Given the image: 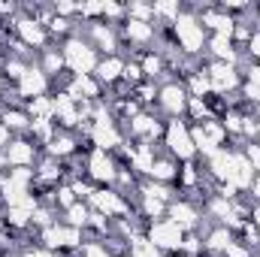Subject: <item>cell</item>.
Returning a JSON list of instances; mask_svg holds the SVG:
<instances>
[{
    "mask_svg": "<svg viewBox=\"0 0 260 257\" xmlns=\"http://www.w3.org/2000/svg\"><path fill=\"white\" fill-rule=\"evenodd\" d=\"M67 58H70V64L76 67L79 73H88V70L94 67V55H91L88 49H82L79 43H73V46L67 49Z\"/></svg>",
    "mask_w": 260,
    "mask_h": 257,
    "instance_id": "1",
    "label": "cell"
},
{
    "mask_svg": "<svg viewBox=\"0 0 260 257\" xmlns=\"http://www.w3.org/2000/svg\"><path fill=\"white\" fill-rule=\"evenodd\" d=\"M251 161H254V164L260 167V149H251Z\"/></svg>",
    "mask_w": 260,
    "mask_h": 257,
    "instance_id": "45",
    "label": "cell"
},
{
    "mask_svg": "<svg viewBox=\"0 0 260 257\" xmlns=\"http://www.w3.org/2000/svg\"><path fill=\"white\" fill-rule=\"evenodd\" d=\"M58 242L61 245H73V242H79V233L76 230H58Z\"/></svg>",
    "mask_w": 260,
    "mask_h": 257,
    "instance_id": "22",
    "label": "cell"
},
{
    "mask_svg": "<svg viewBox=\"0 0 260 257\" xmlns=\"http://www.w3.org/2000/svg\"><path fill=\"white\" fill-rule=\"evenodd\" d=\"M133 12H136V15H148V6H142V3H136V6H133Z\"/></svg>",
    "mask_w": 260,
    "mask_h": 257,
    "instance_id": "43",
    "label": "cell"
},
{
    "mask_svg": "<svg viewBox=\"0 0 260 257\" xmlns=\"http://www.w3.org/2000/svg\"><path fill=\"white\" fill-rule=\"evenodd\" d=\"M173 218H175V227H178V224H184V227L194 224V212H191L188 206H175V209H173Z\"/></svg>",
    "mask_w": 260,
    "mask_h": 257,
    "instance_id": "13",
    "label": "cell"
},
{
    "mask_svg": "<svg viewBox=\"0 0 260 257\" xmlns=\"http://www.w3.org/2000/svg\"><path fill=\"white\" fill-rule=\"evenodd\" d=\"M227 251H230V257H245V251L236 248V245H227Z\"/></svg>",
    "mask_w": 260,
    "mask_h": 257,
    "instance_id": "39",
    "label": "cell"
},
{
    "mask_svg": "<svg viewBox=\"0 0 260 257\" xmlns=\"http://www.w3.org/2000/svg\"><path fill=\"white\" fill-rule=\"evenodd\" d=\"M257 221H260V212H257Z\"/></svg>",
    "mask_w": 260,
    "mask_h": 257,
    "instance_id": "51",
    "label": "cell"
},
{
    "mask_svg": "<svg viewBox=\"0 0 260 257\" xmlns=\"http://www.w3.org/2000/svg\"><path fill=\"white\" fill-rule=\"evenodd\" d=\"M9 73H12V76H24V70H21L18 64H12V67H9Z\"/></svg>",
    "mask_w": 260,
    "mask_h": 257,
    "instance_id": "44",
    "label": "cell"
},
{
    "mask_svg": "<svg viewBox=\"0 0 260 257\" xmlns=\"http://www.w3.org/2000/svg\"><path fill=\"white\" fill-rule=\"evenodd\" d=\"M133 127H136L139 133H158V127L152 124V118H142V115H139V118L133 121Z\"/></svg>",
    "mask_w": 260,
    "mask_h": 257,
    "instance_id": "19",
    "label": "cell"
},
{
    "mask_svg": "<svg viewBox=\"0 0 260 257\" xmlns=\"http://www.w3.org/2000/svg\"><path fill=\"white\" fill-rule=\"evenodd\" d=\"M33 112H36V115H46V112H49V103H46V100H33Z\"/></svg>",
    "mask_w": 260,
    "mask_h": 257,
    "instance_id": "30",
    "label": "cell"
},
{
    "mask_svg": "<svg viewBox=\"0 0 260 257\" xmlns=\"http://www.w3.org/2000/svg\"><path fill=\"white\" fill-rule=\"evenodd\" d=\"M145 70H148V73H158V61L148 58V61H145Z\"/></svg>",
    "mask_w": 260,
    "mask_h": 257,
    "instance_id": "40",
    "label": "cell"
},
{
    "mask_svg": "<svg viewBox=\"0 0 260 257\" xmlns=\"http://www.w3.org/2000/svg\"><path fill=\"white\" fill-rule=\"evenodd\" d=\"M0 164H3V158H0Z\"/></svg>",
    "mask_w": 260,
    "mask_h": 257,
    "instance_id": "52",
    "label": "cell"
},
{
    "mask_svg": "<svg viewBox=\"0 0 260 257\" xmlns=\"http://www.w3.org/2000/svg\"><path fill=\"white\" fill-rule=\"evenodd\" d=\"M227 178H230V185H248V181H251L248 164H245V161H230V172H227Z\"/></svg>",
    "mask_w": 260,
    "mask_h": 257,
    "instance_id": "5",
    "label": "cell"
},
{
    "mask_svg": "<svg viewBox=\"0 0 260 257\" xmlns=\"http://www.w3.org/2000/svg\"><path fill=\"white\" fill-rule=\"evenodd\" d=\"M203 136H206V139L215 145V142L221 139V127H218V124H206V133H203Z\"/></svg>",
    "mask_w": 260,
    "mask_h": 257,
    "instance_id": "26",
    "label": "cell"
},
{
    "mask_svg": "<svg viewBox=\"0 0 260 257\" xmlns=\"http://www.w3.org/2000/svg\"><path fill=\"white\" fill-rule=\"evenodd\" d=\"M133 161H136V167H139V170H148V172H152V158H148V149L136 152V155H133Z\"/></svg>",
    "mask_w": 260,
    "mask_h": 257,
    "instance_id": "20",
    "label": "cell"
},
{
    "mask_svg": "<svg viewBox=\"0 0 260 257\" xmlns=\"http://www.w3.org/2000/svg\"><path fill=\"white\" fill-rule=\"evenodd\" d=\"M251 46H254V52L260 55V36H254V43H251Z\"/></svg>",
    "mask_w": 260,
    "mask_h": 257,
    "instance_id": "48",
    "label": "cell"
},
{
    "mask_svg": "<svg viewBox=\"0 0 260 257\" xmlns=\"http://www.w3.org/2000/svg\"><path fill=\"white\" fill-rule=\"evenodd\" d=\"M164 103H167V109H181V91L178 88H167L164 91Z\"/></svg>",
    "mask_w": 260,
    "mask_h": 257,
    "instance_id": "15",
    "label": "cell"
},
{
    "mask_svg": "<svg viewBox=\"0 0 260 257\" xmlns=\"http://www.w3.org/2000/svg\"><path fill=\"white\" fill-rule=\"evenodd\" d=\"M212 82H215L218 91H224V88H233L236 76H233V70H230V67H215V70H212Z\"/></svg>",
    "mask_w": 260,
    "mask_h": 257,
    "instance_id": "6",
    "label": "cell"
},
{
    "mask_svg": "<svg viewBox=\"0 0 260 257\" xmlns=\"http://www.w3.org/2000/svg\"><path fill=\"white\" fill-rule=\"evenodd\" d=\"M215 212H218V215H230V206H227L224 200H218V203H215Z\"/></svg>",
    "mask_w": 260,
    "mask_h": 257,
    "instance_id": "36",
    "label": "cell"
},
{
    "mask_svg": "<svg viewBox=\"0 0 260 257\" xmlns=\"http://www.w3.org/2000/svg\"><path fill=\"white\" fill-rule=\"evenodd\" d=\"M94 203L103 209V212H121L124 206H121V200L118 197H112V194H94Z\"/></svg>",
    "mask_w": 260,
    "mask_h": 257,
    "instance_id": "10",
    "label": "cell"
},
{
    "mask_svg": "<svg viewBox=\"0 0 260 257\" xmlns=\"http://www.w3.org/2000/svg\"><path fill=\"white\" fill-rule=\"evenodd\" d=\"M97 40H100V43H103L106 49H109V46H112V36H109L106 30H97Z\"/></svg>",
    "mask_w": 260,
    "mask_h": 257,
    "instance_id": "35",
    "label": "cell"
},
{
    "mask_svg": "<svg viewBox=\"0 0 260 257\" xmlns=\"http://www.w3.org/2000/svg\"><path fill=\"white\" fill-rule=\"evenodd\" d=\"M178 36H181V43L188 49H197L203 43V33H200V27L191 18H178Z\"/></svg>",
    "mask_w": 260,
    "mask_h": 257,
    "instance_id": "2",
    "label": "cell"
},
{
    "mask_svg": "<svg viewBox=\"0 0 260 257\" xmlns=\"http://www.w3.org/2000/svg\"><path fill=\"white\" fill-rule=\"evenodd\" d=\"M145 206H148V212H152V215H158V212H161V200H158V197H148V203H145Z\"/></svg>",
    "mask_w": 260,
    "mask_h": 257,
    "instance_id": "32",
    "label": "cell"
},
{
    "mask_svg": "<svg viewBox=\"0 0 260 257\" xmlns=\"http://www.w3.org/2000/svg\"><path fill=\"white\" fill-rule=\"evenodd\" d=\"M76 91H82V94H94L97 88H94V82H91V79H85V76H82V79L76 82Z\"/></svg>",
    "mask_w": 260,
    "mask_h": 257,
    "instance_id": "27",
    "label": "cell"
},
{
    "mask_svg": "<svg viewBox=\"0 0 260 257\" xmlns=\"http://www.w3.org/2000/svg\"><path fill=\"white\" fill-rule=\"evenodd\" d=\"M33 130L40 133V136H49V124H46V118H40V121H33Z\"/></svg>",
    "mask_w": 260,
    "mask_h": 257,
    "instance_id": "31",
    "label": "cell"
},
{
    "mask_svg": "<svg viewBox=\"0 0 260 257\" xmlns=\"http://www.w3.org/2000/svg\"><path fill=\"white\" fill-rule=\"evenodd\" d=\"M9 161L12 164H27L30 161V149H27L24 142H15L12 149H9Z\"/></svg>",
    "mask_w": 260,
    "mask_h": 257,
    "instance_id": "12",
    "label": "cell"
},
{
    "mask_svg": "<svg viewBox=\"0 0 260 257\" xmlns=\"http://www.w3.org/2000/svg\"><path fill=\"white\" fill-rule=\"evenodd\" d=\"M212 245L224 248V245H230V242H227V236H224V233H215V236H212Z\"/></svg>",
    "mask_w": 260,
    "mask_h": 257,
    "instance_id": "34",
    "label": "cell"
},
{
    "mask_svg": "<svg viewBox=\"0 0 260 257\" xmlns=\"http://www.w3.org/2000/svg\"><path fill=\"white\" fill-rule=\"evenodd\" d=\"M257 197H260V181H257Z\"/></svg>",
    "mask_w": 260,
    "mask_h": 257,
    "instance_id": "50",
    "label": "cell"
},
{
    "mask_svg": "<svg viewBox=\"0 0 260 257\" xmlns=\"http://www.w3.org/2000/svg\"><path fill=\"white\" fill-rule=\"evenodd\" d=\"M212 46H215V52H218V55L233 58V55H230V46H227V40H224V33H221V36H215V43H212Z\"/></svg>",
    "mask_w": 260,
    "mask_h": 257,
    "instance_id": "21",
    "label": "cell"
},
{
    "mask_svg": "<svg viewBox=\"0 0 260 257\" xmlns=\"http://www.w3.org/2000/svg\"><path fill=\"white\" fill-rule=\"evenodd\" d=\"M170 145L181 155V158H188L191 152H194V145H191V139H188V133H184V127H178V124H173L170 127Z\"/></svg>",
    "mask_w": 260,
    "mask_h": 257,
    "instance_id": "3",
    "label": "cell"
},
{
    "mask_svg": "<svg viewBox=\"0 0 260 257\" xmlns=\"http://www.w3.org/2000/svg\"><path fill=\"white\" fill-rule=\"evenodd\" d=\"M85 218H88V215H85L82 206H70V221H73V224H82Z\"/></svg>",
    "mask_w": 260,
    "mask_h": 257,
    "instance_id": "24",
    "label": "cell"
},
{
    "mask_svg": "<svg viewBox=\"0 0 260 257\" xmlns=\"http://www.w3.org/2000/svg\"><path fill=\"white\" fill-rule=\"evenodd\" d=\"M130 36H133V40H148V27L142 24V21H130Z\"/></svg>",
    "mask_w": 260,
    "mask_h": 257,
    "instance_id": "18",
    "label": "cell"
},
{
    "mask_svg": "<svg viewBox=\"0 0 260 257\" xmlns=\"http://www.w3.org/2000/svg\"><path fill=\"white\" fill-rule=\"evenodd\" d=\"M6 136H9V130H6V127H0V142H6Z\"/></svg>",
    "mask_w": 260,
    "mask_h": 257,
    "instance_id": "47",
    "label": "cell"
},
{
    "mask_svg": "<svg viewBox=\"0 0 260 257\" xmlns=\"http://www.w3.org/2000/svg\"><path fill=\"white\" fill-rule=\"evenodd\" d=\"M21 33H24L27 43H43V33H40V27H36L33 21H21Z\"/></svg>",
    "mask_w": 260,
    "mask_h": 257,
    "instance_id": "14",
    "label": "cell"
},
{
    "mask_svg": "<svg viewBox=\"0 0 260 257\" xmlns=\"http://www.w3.org/2000/svg\"><path fill=\"white\" fill-rule=\"evenodd\" d=\"M158 12H164V15H173V12H175V6H173V3H158Z\"/></svg>",
    "mask_w": 260,
    "mask_h": 257,
    "instance_id": "37",
    "label": "cell"
},
{
    "mask_svg": "<svg viewBox=\"0 0 260 257\" xmlns=\"http://www.w3.org/2000/svg\"><path fill=\"white\" fill-rule=\"evenodd\" d=\"M206 21H209L212 27H218L221 33H224V30H230V21H227V18H221V15H206Z\"/></svg>",
    "mask_w": 260,
    "mask_h": 257,
    "instance_id": "23",
    "label": "cell"
},
{
    "mask_svg": "<svg viewBox=\"0 0 260 257\" xmlns=\"http://www.w3.org/2000/svg\"><path fill=\"white\" fill-rule=\"evenodd\" d=\"M94 139H97V145H115L118 142V136H115V130L109 127L106 121H100L97 127H94Z\"/></svg>",
    "mask_w": 260,
    "mask_h": 257,
    "instance_id": "7",
    "label": "cell"
},
{
    "mask_svg": "<svg viewBox=\"0 0 260 257\" xmlns=\"http://www.w3.org/2000/svg\"><path fill=\"white\" fill-rule=\"evenodd\" d=\"M251 79H254V85L260 88V70H254V73H251Z\"/></svg>",
    "mask_w": 260,
    "mask_h": 257,
    "instance_id": "46",
    "label": "cell"
},
{
    "mask_svg": "<svg viewBox=\"0 0 260 257\" xmlns=\"http://www.w3.org/2000/svg\"><path fill=\"white\" fill-rule=\"evenodd\" d=\"M30 257H49V254H30Z\"/></svg>",
    "mask_w": 260,
    "mask_h": 257,
    "instance_id": "49",
    "label": "cell"
},
{
    "mask_svg": "<svg viewBox=\"0 0 260 257\" xmlns=\"http://www.w3.org/2000/svg\"><path fill=\"white\" fill-rule=\"evenodd\" d=\"M43 76H40V73H24V79H21V91L24 94H40L43 91Z\"/></svg>",
    "mask_w": 260,
    "mask_h": 257,
    "instance_id": "9",
    "label": "cell"
},
{
    "mask_svg": "<svg viewBox=\"0 0 260 257\" xmlns=\"http://www.w3.org/2000/svg\"><path fill=\"white\" fill-rule=\"evenodd\" d=\"M118 73H121V64H118V61H106V64L100 67V76H103V79H115Z\"/></svg>",
    "mask_w": 260,
    "mask_h": 257,
    "instance_id": "17",
    "label": "cell"
},
{
    "mask_svg": "<svg viewBox=\"0 0 260 257\" xmlns=\"http://www.w3.org/2000/svg\"><path fill=\"white\" fill-rule=\"evenodd\" d=\"M155 242H161V245H167V248L178 245V242H181V239H178V227H175V224H161V227H155Z\"/></svg>",
    "mask_w": 260,
    "mask_h": 257,
    "instance_id": "4",
    "label": "cell"
},
{
    "mask_svg": "<svg viewBox=\"0 0 260 257\" xmlns=\"http://www.w3.org/2000/svg\"><path fill=\"white\" fill-rule=\"evenodd\" d=\"M133 248H136V257H155V248H152V245H145L142 239H136Z\"/></svg>",
    "mask_w": 260,
    "mask_h": 257,
    "instance_id": "25",
    "label": "cell"
},
{
    "mask_svg": "<svg viewBox=\"0 0 260 257\" xmlns=\"http://www.w3.org/2000/svg\"><path fill=\"white\" fill-rule=\"evenodd\" d=\"M152 172H155L158 178H170V175H173V167H170V164H158V167H152Z\"/></svg>",
    "mask_w": 260,
    "mask_h": 257,
    "instance_id": "28",
    "label": "cell"
},
{
    "mask_svg": "<svg viewBox=\"0 0 260 257\" xmlns=\"http://www.w3.org/2000/svg\"><path fill=\"white\" fill-rule=\"evenodd\" d=\"M100 9H103V3H88L85 6V12H100Z\"/></svg>",
    "mask_w": 260,
    "mask_h": 257,
    "instance_id": "42",
    "label": "cell"
},
{
    "mask_svg": "<svg viewBox=\"0 0 260 257\" xmlns=\"http://www.w3.org/2000/svg\"><path fill=\"white\" fill-rule=\"evenodd\" d=\"M88 257H106V254H103L97 245H91V248H88Z\"/></svg>",
    "mask_w": 260,
    "mask_h": 257,
    "instance_id": "41",
    "label": "cell"
},
{
    "mask_svg": "<svg viewBox=\"0 0 260 257\" xmlns=\"http://www.w3.org/2000/svg\"><path fill=\"white\" fill-rule=\"evenodd\" d=\"M52 149H55V152H61V155H64V152H70V149H73V142H70V139H58V142H55V145H52Z\"/></svg>",
    "mask_w": 260,
    "mask_h": 257,
    "instance_id": "29",
    "label": "cell"
},
{
    "mask_svg": "<svg viewBox=\"0 0 260 257\" xmlns=\"http://www.w3.org/2000/svg\"><path fill=\"white\" fill-rule=\"evenodd\" d=\"M206 88H209V82H206V79H194V91H197V94H203Z\"/></svg>",
    "mask_w": 260,
    "mask_h": 257,
    "instance_id": "38",
    "label": "cell"
},
{
    "mask_svg": "<svg viewBox=\"0 0 260 257\" xmlns=\"http://www.w3.org/2000/svg\"><path fill=\"white\" fill-rule=\"evenodd\" d=\"M230 161H233V158H227V155H215V158H212L215 172H218V175H227V172H230Z\"/></svg>",
    "mask_w": 260,
    "mask_h": 257,
    "instance_id": "16",
    "label": "cell"
},
{
    "mask_svg": "<svg viewBox=\"0 0 260 257\" xmlns=\"http://www.w3.org/2000/svg\"><path fill=\"white\" fill-rule=\"evenodd\" d=\"M6 124H12V127H21V124H24V118H21L18 112H12V115H6Z\"/></svg>",
    "mask_w": 260,
    "mask_h": 257,
    "instance_id": "33",
    "label": "cell"
},
{
    "mask_svg": "<svg viewBox=\"0 0 260 257\" xmlns=\"http://www.w3.org/2000/svg\"><path fill=\"white\" fill-rule=\"evenodd\" d=\"M55 109H58V112L64 115V121H67V124H73V121H76V118H79L76 112H73V103H70V97H58V103H55Z\"/></svg>",
    "mask_w": 260,
    "mask_h": 257,
    "instance_id": "11",
    "label": "cell"
},
{
    "mask_svg": "<svg viewBox=\"0 0 260 257\" xmlns=\"http://www.w3.org/2000/svg\"><path fill=\"white\" fill-rule=\"evenodd\" d=\"M91 170H94V175H97V178H109V175H112V164L106 161V155H103V152H97V155L91 158Z\"/></svg>",
    "mask_w": 260,
    "mask_h": 257,
    "instance_id": "8",
    "label": "cell"
}]
</instances>
